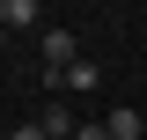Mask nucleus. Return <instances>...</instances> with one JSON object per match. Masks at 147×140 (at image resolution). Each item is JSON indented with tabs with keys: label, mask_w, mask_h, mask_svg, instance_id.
Masks as SVG:
<instances>
[{
	"label": "nucleus",
	"mask_w": 147,
	"mask_h": 140,
	"mask_svg": "<svg viewBox=\"0 0 147 140\" xmlns=\"http://www.w3.org/2000/svg\"><path fill=\"white\" fill-rule=\"evenodd\" d=\"M0 30H7V22H0Z\"/></svg>",
	"instance_id": "obj_6"
},
{
	"label": "nucleus",
	"mask_w": 147,
	"mask_h": 140,
	"mask_svg": "<svg viewBox=\"0 0 147 140\" xmlns=\"http://www.w3.org/2000/svg\"><path fill=\"white\" fill-rule=\"evenodd\" d=\"M66 88H103V67H88V59H74V67H66Z\"/></svg>",
	"instance_id": "obj_3"
},
{
	"label": "nucleus",
	"mask_w": 147,
	"mask_h": 140,
	"mask_svg": "<svg viewBox=\"0 0 147 140\" xmlns=\"http://www.w3.org/2000/svg\"><path fill=\"white\" fill-rule=\"evenodd\" d=\"M74 140H110V125H81V133H74Z\"/></svg>",
	"instance_id": "obj_5"
},
{
	"label": "nucleus",
	"mask_w": 147,
	"mask_h": 140,
	"mask_svg": "<svg viewBox=\"0 0 147 140\" xmlns=\"http://www.w3.org/2000/svg\"><path fill=\"white\" fill-rule=\"evenodd\" d=\"M7 140H52V133H44V125L30 118V125H15V133H7Z\"/></svg>",
	"instance_id": "obj_4"
},
{
	"label": "nucleus",
	"mask_w": 147,
	"mask_h": 140,
	"mask_svg": "<svg viewBox=\"0 0 147 140\" xmlns=\"http://www.w3.org/2000/svg\"><path fill=\"white\" fill-rule=\"evenodd\" d=\"M103 125H110V140H147V111H132V103H118Z\"/></svg>",
	"instance_id": "obj_1"
},
{
	"label": "nucleus",
	"mask_w": 147,
	"mask_h": 140,
	"mask_svg": "<svg viewBox=\"0 0 147 140\" xmlns=\"http://www.w3.org/2000/svg\"><path fill=\"white\" fill-rule=\"evenodd\" d=\"M37 7H44V0H0V22H7V30H30Z\"/></svg>",
	"instance_id": "obj_2"
}]
</instances>
